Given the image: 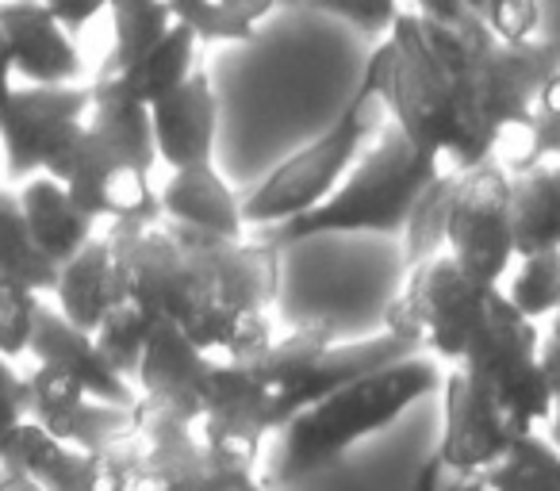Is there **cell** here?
Instances as JSON below:
<instances>
[{
  "mask_svg": "<svg viewBox=\"0 0 560 491\" xmlns=\"http://www.w3.org/2000/svg\"><path fill=\"white\" fill-rule=\"evenodd\" d=\"M112 12V32H116V47H112L104 70L127 73L165 39L177 20H173L170 0H108Z\"/></svg>",
  "mask_w": 560,
  "mask_h": 491,
  "instance_id": "83f0119b",
  "label": "cell"
},
{
  "mask_svg": "<svg viewBox=\"0 0 560 491\" xmlns=\"http://www.w3.org/2000/svg\"><path fill=\"white\" fill-rule=\"evenodd\" d=\"M384 124H388V108L376 96L358 93L346 116L327 127V135L300 147L289 162H280L261 185L242 196L246 226H277L319 208L358 165V157L381 135Z\"/></svg>",
  "mask_w": 560,
  "mask_h": 491,
  "instance_id": "8992f818",
  "label": "cell"
},
{
  "mask_svg": "<svg viewBox=\"0 0 560 491\" xmlns=\"http://www.w3.org/2000/svg\"><path fill=\"white\" fill-rule=\"evenodd\" d=\"M457 369L483 414L495 426H503L514 442L534 434L537 422L552 419L549 384L541 369V338H537L534 319H526L503 296V289H495L488 323Z\"/></svg>",
  "mask_w": 560,
  "mask_h": 491,
  "instance_id": "5b68a950",
  "label": "cell"
},
{
  "mask_svg": "<svg viewBox=\"0 0 560 491\" xmlns=\"http://www.w3.org/2000/svg\"><path fill=\"white\" fill-rule=\"evenodd\" d=\"M0 32L9 43L12 70L27 85H78V43L43 0H0Z\"/></svg>",
  "mask_w": 560,
  "mask_h": 491,
  "instance_id": "2e32d148",
  "label": "cell"
},
{
  "mask_svg": "<svg viewBox=\"0 0 560 491\" xmlns=\"http://www.w3.org/2000/svg\"><path fill=\"white\" fill-rule=\"evenodd\" d=\"M43 4L55 12V20L70 35H78L81 27L89 24V20H96L104 9H108V0H43Z\"/></svg>",
  "mask_w": 560,
  "mask_h": 491,
  "instance_id": "f35d334b",
  "label": "cell"
},
{
  "mask_svg": "<svg viewBox=\"0 0 560 491\" xmlns=\"http://www.w3.org/2000/svg\"><path fill=\"white\" fill-rule=\"evenodd\" d=\"M24 419H32V388L27 376H20L9 365V358H0V449L9 442V434Z\"/></svg>",
  "mask_w": 560,
  "mask_h": 491,
  "instance_id": "8d00e7d4",
  "label": "cell"
},
{
  "mask_svg": "<svg viewBox=\"0 0 560 491\" xmlns=\"http://www.w3.org/2000/svg\"><path fill=\"white\" fill-rule=\"evenodd\" d=\"M460 169H442L415 200L411 215L404 226V261L407 266H422V261L445 254V226H450V203L453 188H457Z\"/></svg>",
  "mask_w": 560,
  "mask_h": 491,
  "instance_id": "4dcf8cb0",
  "label": "cell"
},
{
  "mask_svg": "<svg viewBox=\"0 0 560 491\" xmlns=\"http://www.w3.org/2000/svg\"><path fill=\"white\" fill-rule=\"evenodd\" d=\"M438 47L453 85V147L450 169L491 162L511 127L526 131L541 85L560 70L552 43H503L480 12H460L453 24H438Z\"/></svg>",
  "mask_w": 560,
  "mask_h": 491,
  "instance_id": "7a4b0ae2",
  "label": "cell"
},
{
  "mask_svg": "<svg viewBox=\"0 0 560 491\" xmlns=\"http://www.w3.org/2000/svg\"><path fill=\"white\" fill-rule=\"evenodd\" d=\"M495 4H499V0H488V9H483V16H488V12L495 9Z\"/></svg>",
  "mask_w": 560,
  "mask_h": 491,
  "instance_id": "7dc6e473",
  "label": "cell"
},
{
  "mask_svg": "<svg viewBox=\"0 0 560 491\" xmlns=\"http://www.w3.org/2000/svg\"><path fill=\"white\" fill-rule=\"evenodd\" d=\"M89 119V89L81 85H24L0 101V147L9 180L39 177L58 147Z\"/></svg>",
  "mask_w": 560,
  "mask_h": 491,
  "instance_id": "7c38bea8",
  "label": "cell"
},
{
  "mask_svg": "<svg viewBox=\"0 0 560 491\" xmlns=\"http://www.w3.org/2000/svg\"><path fill=\"white\" fill-rule=\"evenodd\" d=\"M196 32L185 24H173L165 32V39L142 58L135 70L119 73L127 89L139 96L142 104H158L162 96H170L173 89H180L196 73Z\"/></svg>",
  "mask_w": 560,
  "mask_h": 491,
  "instance_id": "f1b7e54d",
  "label": "cell"
},
{
  "mask_svg": "<svg viewBox=\"0 0 560 491\" xmlns=\"http://www.w3.org/2000/svg\"><path fill=\"white\" fill-rule=\"evenodd\" d=\"M445 254L488 289H499L511 277V266L518 258L511 173L495 157L460 169L450 203V226H445Z\"/></svg>",
  "mask_w": 560,
  "mask_h": 491,
  "instance_id": "9c48e42d",
  "label": "cell"
},
{
  "mask_svg": "<svg viewBox=\"0 0 560 491\" xmlns=\"http://www.w3.org/2000/svg\"><path fill=\"white\" fill-rule=\"evenodd\" d=\"M35 315H39V292L0 277V358L12 361L27 353L35 335Z\"/></svg>",
  "mask_w": 560,
  "mask_h": 491,
  "instance_id": "e575fe53",
  "label": "cell"
},
{
  "mask_svg": "<svg viewBox=\"0 0 560 491\" xmlns=\"http://www.w3.org/2000/svg\"><path fill=\"white\" fill-rule=\"evenodd\" d=\"M511 208L518 258L560 250V165L537 162L511 173Z\"/></svg>",
  "mask_w": 560,
  "mask_h": 491,
  "instance_id": "cb8c5ba5",
  "label": "cell"
},
{
  "mask_svg": "<svg viewBox=\"0 0 560 491\" xmlns=\"http://www.w3.org/2000/svg\"><path fill=\"white\" fill-rule=\"evenodd\" d=\"M150 124H154L158 162L170 169L215 162V131H219V101L211 93V81L196 70L180 89L150 104Z\"/></svg>",
  "mask_w": 560,
  "mask_h": 491,
  "instance_id": "ac0fdd59",
  "label": "cell"
},
{
  "mask_svg": "<svg viewBox=\"0 0 560 491\" xmlns=\"http://www.w3.org/2000/svg\"><path fill=\"white\" fill-rule=\"evenodd\" d=\"M541 369H545V384H549V399H552L549 437L560 445V338L557 335H549V342H541Z\"/></svg>",
  "mask_w": 560,
  "mask_h": 491,
  "instance_id": "ab89813d",
  "label": "cell"
},
{
  "mask_svg": "<svg viewBox=\"0 0 560 491\" xmlns=\"http://www.w3.org/2000/svg\"><path fill=\"white\" fill-rule=\"evenodd\" d=\"M85 124L93 127L112 150L131 157V162L142 165L147 173H154L158 147H154V124H150V104H142L139 96L119 81V73L101 70V78L89 85Z\"/></svg>",
  "mask_w": 560,
  "mask_h": 491,
  "instance_id": "7402d4cb",
  "label": "cell"
},
{
  "mask_svg": "<svg viewBox=\"0 0 560 491\" xmlns=\"http://www.w3.org/2000/svg\"><path fill=\"white\" fill-rule=\"evenodd\" d=\"M280 9H304V0H280Z\"/></svg>",
  "mask_w": 560,
  "mask_h": 491,
  "instance_id": "f6af8a7d",
  "label": "cell"
},
{
  "mask_svg": "<svg viewBox=\"0 0 560 491\" xmlns=\"http://www.w3.org/2000/svg\"><path fill=\"white\" fill-rule=\"evenodd\" d=\"M0 491H43V488L32 480V476H24V472H12V468H4V465H0Z\"/></svg>",
  "mask_w": 560,
  "mask_h": 491,
  "instance_id": "60d3db41",
  "label": "cell"
},
{
  "mask_svg": "<svg viewBox=\"0 0 560 491\" xmlns=\"http://www.w3.org/2000/svg\"><path fill=\"white\" fill-rule=\"evenodd\" d=\"M503 296L518 307L526 319L557 315L560 307V250H541L518 258V269L511 273V284Z\"/></svg>",
  "mask_w": 560,
  "mask_h": 491,
  "instance_id": "1f68e13d",
  "label": "cell"
},
{
  "mask_svg": "<svg viewBox=\"0 0 560 491\" xmlns=\"http://www.w3.org/2000/svg\"><path fill=\"white\" fill-rule=\"evenodd\" d=\"M269 434H277V391L254 369L219 358L208 411L200 419L203 445L257 465V453Z\"/></svg>",
  "mask_w": 560,
  "mask_h": 491,
  "instance_id": "5bb4252c",
  "label": "cell"
},
{
  "mask_svg": "<svg viewBox=\"0 0 560 491\" xmlns=\"http://www.w3.org/2000/svg\"><path fill=\"white\" fill-rule=\"evenodd\" d=\"M0 277L32 292H55L58 266L35 246L16 188H0Z\"/></svg>",
  "mask_w": 560,
  "mask_h": 491,
  "instance_id": "484cf974",
  "label": "cell"
},
{
  "mask_svg": "<svg viewBox=\"0 0 560 491\" xmlns=\"http://www.w3.org/2000/svg\"><path fill=\"white\" fill-rule=\"evenodd\" d=\"M170 9L203 43H249L280 0H170Z\"/></svg>",
  "mask_w": 560,
  "mask_h": 491,
  "instance_id": "4316f807",
  "label": "cell"
},
{
  "mask_svg": "<svg viewBox=\"0 0 560 491\" xmlns=\"http://www.w3.org/2000/svg\"><path fill=\"white\" fill-rule=\"evenodd\" d=\"M442 173V162L422 157L411 142L404 139L396 124H384L381 135L369 142V150L358 157L346 180L304 215L277 223L265 231L261 242L289 250L300 242L327 238V234H384L399 238L407 226L419 192Z\"/></svg>",
  "mask_w": 560,
  "mask_h": 491,
  "instance_id": "277c9868",
  "label": "cell"
},
{
  "mask_svg": "<svg viewBox=\"0 0 560 491\" xmlns=\"http://www.w3.org/2000/svg\"><path fill=\"white\" fill-rule=\"evenodd\" d=\"M304 9L342 20V24L358 27L361 35H369V39H384L392 32V24L407 12L399 0H304Z\"/></svg>",
  "mask_w": 560,
  "mask_h": 491,
  "instance_id": "d590c367",
  "label": "cell"
},
{
  "mask_svg": "<svg viewBox=\"0 0 560 491\" xmlns=\"http://www.w3.org/2000/svg\"><path fill=\"white\" fill-rule=\"evenodd\" d=\"M488 491H560V445L552 437H518L499 465L483 472Z\"/></svg>",
  "mask_w": 560,
  "mask_h": 491,
  "instance_id": "f546056e",
  "label": "cell"
},
{
  "mask_svg": "<svg viewBox=\"0 0 560 491\" xmlns=\"http://www.w3.org/2000/svg\"><path fill=\"white\" fill-rule=\"evenodd\" d=\"M104 238L119 296L208 353H223L249 319L269 315L280 292V250L261 238H219L170 219H116Z\"/></svg>",
  "mask_w": 560,
  "mask_h": 491,
  "instance_id": "6da1fadb",
  "label": "cell"
},
{
  "mask_svg": "<svg viewBox=\"0 0 560 491\" xmlns=\"http://www.w3.org/2000/svg\"><path fill=\"white\" fill-rule=\"evenodd\" d=\"M150 330H154V319H150L147 312H139L131 300H119V304L104 315V323L96 327L93 338H96V346H101L104 358L112 361V369L131 381V376L139 373V361H142V350H147Z\"/></svg>",
  "mask_w": 560,
  "mask_h": 491,
  "instance_id": "d6a6232c",
  "label": "cell"
},
{
  "mask_svg": "<svg viewBox=\"0 0 560 491\" xmlns=\"http://www.w3.org/2000/svg\"><path fill=\"white\" fill-rule=\"evenodd\" d=\"M12 78H16V70H12V55H9V43H4V32H0V101L12 93Z\"/></svg>",
  "mask_w": 560,
  "mask_h": 491,
  "instance_id": "b9f144b4",
  "label": "cell"
},
{
  "mask_svg": "<svg viewBox=\"0 0 560 491\" xmlns=\"http://www.w3.org/2000/svg\"><path fill=\"white\" fill-rule=\"evenodd\" d=\"M491 296L495 289L472 281L450 254H438L411 266V281L384 307V330L457 369L488 323Z\"/></svg>",
  "mask_w": 560,
  "mask_h": 491,
  "instance_id": "52a82bcc",
  "label": "cell"
},
{
  "mask_svg": "<svg viewBox=\"0 0 560 491\" xmlns=\"http://www.w3.org/2000/svg\"><path fill=\"white\" fill-rule=\"evenodd\" d=\"M483 20L503 43H529L541 24V9H537V0H499Z\"/></svg>",
  "mask_w": 560,
  "mask_h": 491,
  "instance_id": "74e56055",
  "label": "cell"
},
{
  "mask_svg": "<svg viewBox=\"0 0 560 491\" xmlns=\"http://www.w3.org/2000/svg\"><path fill=\"white\" fill-rule=\"evenodd\" d=\"M47 177L66 188L73 203L93 219L162 223V196L142 165L112 150L89 124H81L43 165Z\"/></svg>",
  "mask_w": 560,
  "mask_h": 491,
  "instance_id": "ba28073f",
  "label": "cell"
},
{
  "mask_svg": "<svg viewBox=\"0 0 560 491\" xmlns=\"http://www.w3.org/2000/svg\"><path fill=\"white\" fill-rule=\"evenodd\" d=\"M219 358L192 342L185 330L173 323H154L147 338V350L139 361V399L173 419L200 426L211 399V381H215Z\"/></svg>",
  "mask_w": 560,
  "mask_h": 491,
  "instance_id": "4fadbf2b",
  "label": "cell"
},
{
  "mask_svg": "<svg viewBox=\"0 0 560 491\" xmlns=\"http://www.w3.org/2000/svg\"><path fill=\"white\" fill-rule=\"evenodd\" d=\"M442 491H488V488H483V476H453Z\"/></svg>",
  "mask_w": 560,
  "mask_h": 491,
  "instance_id": "7bdbcfd3",
  "label": "cell"
},
{
  "mask_svg": "<svg viewBox=\"0 0 560 491\" xmlns=\"http://www.w3.org/2000/svg\"><path fill=\"white\" fill-rule=\"evenodd\" d=\"M442 384L445 369L430 353H415V358H404L396 365H384L376 373L342 384L327 399L300 411L284 430H277L280 442L272 453V465H277L272 476L280 483H292L300 476L323 472L346 449L392 426L422 396L442 391Z\"/></svg>",
  "mask_w": 560,
  "mask_h": 491,
  "instance_id": "3957f363",
  "label": "cell"
},
{
  "mask_svg": "<svg viewBox=\"0 0 560 491\" xmlns=\"http://www.w3.org/2000/svg\"><path fill=\"white\" fill-rule=\"evenodd\" d=\"M226 491H265L261 483L254 480V476H249V480H242V483H234V488H226Z\"/></svg>",
  "mask_w": 560,
  "mask_h": 491,
  "instance_id": "ee69618b",
  "label": "cell"
},
{
  "mask_svg": "<svg viewBox=\"0 0 560 491\" xmlns=\"http://www.w3.org/2000/svg\"><path fill=\"white\" fill-rule=\"evenodd\" d=\"M442 404V442L434 449L442 465H450L460 476H483L491 465H499L506 457L514 437L483 414V407L472 399L460 369L445 373Z\"/></svg>",
  "mask_w": 560,
  "mask_h": 491,
  "instance_id": "d6986e66",
  "label": "cell"
},
{
  "mask_svg": "<svg viewBox=\"0 0 560 491\" xmlns=\"http://www.w3.org/2000/svg\"><path fill=\"white\" fill-rule=\"evenodd\" d=\"M135 430L142 437V457L127 491H226L254 476L249 460L208 449L188 422L142 399L135 404Z\"/></svg>",
  "mask_w": 560,
  "mask_h": 491,
  "instance_id": "30bf717a",
  "label": "cell"
},
{
  "mask_svg": "<svg viewBox=\"0 0 560 491\" xmlns=\"http://www.w3.org/2000/svg\"><path fill=\"white\" fill-rule=\"evenodd\" d=\"M330 346H338V327L330 319H307L296 330H289L284 338H272L269 350L257 361H249L246 369H254L277 399L292 396L307 376L315 373L323 358L330 353Z\"/></svg>",
  "mask_w": 560,
  "mask_h": 491,
  "instance_id": "d4e9b609",
  "label": "cell"
},
{
  "mask_svg": "<svg viewBox=\"0 0 560 491\" xmlns=\"http://www.w3.org/2000/svg\"><path fill=\"white\" fill-rule=\"evenodd\" d=\"M55 300H58V312L73 327L89 330V335H96L104 315L124 300L116 284V266H112V242L104 234H96L78 258H70L58 269Z\"/></svg>",
  "mask_w": 560,
  "mask_h": 491,
  "instance_id": "603a6c76",
  "label": "cell"
},
{
  "mask_svg": "<svg viewBox=\"0 0 560 491\" xmlns=\"http://www.w3.org/2000/svg\"><path fill=\"white\" fill-rule=\"evenodd\" d=\"M139 457V430L127 442L104 445V449H73V445L50 437L35 419L20 422L0 449V465L32 476L43 491H127Z\"/></svg>",
  "mask_w": 560,
  "mask_h": 491,
  "instance_id": "8fae6325",
  "label": "cell"
},
{
  "mask_svg": "<svg viewBox=\"0 0 560 491\" xmlns=\"http://www.w3.org/2000/svg\"><path fill=\"white\" fill-rule=\"evenodd\" d=\"M552 335L560 338V307H557V315H552Z\"/></svg>",
  "mask_w": 560,
  "mask_h": 491,
  "instance_id": "bcb514c9",
  "label": "cell"
},
{
  "mask_svg": "<svg viewBox=\"0 0 560 491\" xmlns=\"http://www.w3.org/2000/svg\"><path fill=\"white\" fill-rule=\"evenodd\" d=\"M32 388V419L73 449H104L135 437V407L101 404L81 388L73 376L58 373L50 365H35L27 376Z\"/></svg>",
  "mask_w": 560,
  "mask_h": 491,
  "instance_id": "9a60e30c",
  "label": "cell"
},
{
  "mask_svg": "<svg viewBox=\"0 0 560 491\" xmlns=\"http://www.w3.org/2000/svg\"><path fill=\"white\" fill-rule=\"evenodd\" d=\"M20 208L32 226V238L58 269L70 258H78L89 242L96 238V219L85 215L78 203L66 196V188L55 177L39 173V177L20 185Z\"/></svg>",
  "mask_w": 560,
  "mask_h": 491,
  "instance_id": "44dd1931",
  "label": "cell"
},
{
  "mask_svg": "<svg viewBox=\"0 0 560 491\" xmlns=\"http://www.w3.org/2000/svg\"><path fill=\"white\" fill-rule=\"evenodd\" d=\"M537 162L560 165V70L537 93L534 112H529V124H526V147H522V154L514 157L506 173H518Z\"/></svg>",
  "mask_w": 560,
  "mask_h": 491,
  "instance_id": "836d02e7",
  "label": "cell"
},
{
  "mask_svg": "<svg viewBox=\"0 0 560 491\" xmlns=\"http://www.w3.org/2000/svg\"><path fill=\"white\" fill-rule=\"evenodd\" d=\"M158 196H162V215L170 223L219 234V238H246L242 200L215 169V162L173 169L170 180L158 188Z\"/></svg>",
  "mask_w": 560,
  "mask_h": 491,
  "instance_id": "ffe728a7",
  "label": "cell"
},
{
  "mask_svg": "<svg viewBox=\"0 0 560 491\" xmlns=\"http://www.w3.org/2000/svg\"><path fill=\"white\" fill-rule=\"evenodd\" d=\"M27 353H35V365H50L58 373L73 376L81 388L89 391L101 404H116V407H135L139 404V391L131 388L127 376H119L112 369V361L101 353L96 338L89 330L73 327L58 307L39 304L35 315V335Z\"/></svg>",
  "mask_w": 560,
  "mask_h": 491,
  "instance_id": "e0dca14e",
  "label": "cell"
}]
</instances>
